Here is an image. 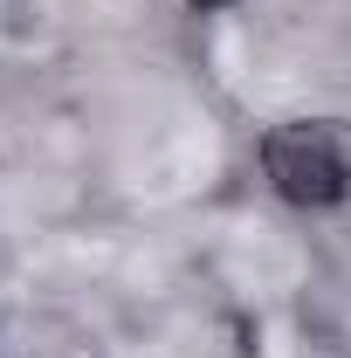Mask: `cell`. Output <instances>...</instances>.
I'll return each mask as SVG.
<instances>
[{"instance_id":"cell-1","label":"cell","mask_w":351,"mask_h":358,"mask_svg":"<svg viewBox=\"0 0 351 358\" xmlns=\"http://www.w3.org/2000/svg\"><path fill=\"white\" fill-rule=\"evenodd\" d=\"M262 173L289 207L324 214V207H338L351 193V152H345V138L331 131V124L289 117V124H275L262 138Z\"/></svg>"},{"instance_id":"cell-2","label":"cell","mask_w":351,"mask_h":358,"mask_svg":"<svg viewBox=\"0 0 351 358\" xmlns=\"http://www.w3.org/2000/svg\"><path fill=\"white\" fill-rule=\"evenodd\" d=\"M193 7H200V14H220V7H234V0H193Z\"/></svg>"}]
</instances>
